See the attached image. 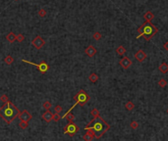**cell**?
I'll return each instance as SVG.
<instances>
[{
  "mask_svg": "<svg viewBox=\"0 0 168 141\" xmlns=\"http://www.w3.org/2000/svg\"><path fill=\"white\" fill-rule=\"evenodd\" d=\"M20 110L18 107L11 101H7L4 103V105L0 108V117L4 120L7 125H11L16 119L19 118L20 115Z\"/></svg>",
  "mask_w": 168,
  "mask_h": 141,
  "instance_id": "6da1fadb",
  "label": "cell"
},
{
  "mask_svg": "<svg viewBox=\"0 0 168 141\" xmlns=\"http://www.w3.org/2000/svg\"><path fill=\"white\" fill-rule=\"evenodd\" d=\"M87 128H91L94 130L95 132V138L97 139H99L101 138V136L110 129V125L102 119V118L99 116L98 118H95L93 119L86 127L85 129Z\"/></svg>",
  "mask_w": 168,
  "mask_h": 141,
  "instance_id": "7a4b0ae2",
  "label": "cell"
},
{
  "mask_svg": "<svg viewBox=\"0 0 168 141\" xmlns=\"http://www.w3.org/2000/svg\"><path fill=\"white\" fill-rule=\"evenodd\" d=\"M142 25H143V31L141 37H143V39L147 41H150L158 32V29L154 25H152L151 22H145Z\"/></svg>",
  "mask_w": 168,
  "mask_h": 141,
  "instance_id": "3957f363",
  "label": "cell"
},
{
  "mask_svg": "<svg viewBox=\"0 0 168 141\" xmlns=\"http://www.w3.org/2000/svg\"><path fill=\"white\" fill-rule=\"evenodd\" d=\"M89 99H90V97H89V95L84 90V89H81V90H79L78 91V93L76 94V95L74 96V101H75V104L72 106L70 109H69V111L68 112H71L72 110H73L77 105H80V106H82V107H84L88 101H89Z\"/></svg>",
  "mask_w": 168,
  "mask_h": 141,
  "instance_id": "277c9868",
  "label": "cell"
},
{
  "mask_svg": "<svg viewBox=\"0 0 168 141\" xmlns=\"http://www.w3.org/2000/svg\"><path fill=\"white\" fill-rule=\"evenodd\" d=\"M79 130H80V127H79L76 124H74V123H69V124H68L66 126H64V128H63V132H64L65 134L70 135V136H74Z\"/></svg>",
  "mask_w": 168,
  "mask_h": 141,
  "instance_id": "5b68a950",
  "label": "cell"
},
{
  "mask_svg": "<svg viewBox=\"0 0 168 141\" xmlns=\"http://www.w3.org/2000/svg\"><path fill=\"white\" fill-rule=\"evenodd\" d=\"M23 62H26V63H28V64H31V65H33V66H35L36 68H37V70H39V72L41 73V74H45L47 70H49V65L47 64L45 61H41L39 64H35V63H31V62H29V61H26V60H22Z\"/></svg>",
  "mask_w": 168,
  "mask_h": 141,
  "instance_id": "8992f818",
  "label": "cell"
},
{
  "mask_svg": "<svg viewBox=\"0 0 168 141\" xmlns=\"http://www.w3.org/2000/svg\"><path fill=\"white\" fill-rule=\"evenodd\" d=\"M32 44L35 47L36 49H41V47L45 44V40L41 37V36H39V35H37V36H35L34 39H33V41H32Z\"/></svg>",
  "mask_w": 168,
  "mask_h": 141,
  "instance_id": "52a82bcc",
  "label": "cell"
},
{
  "mask_svg": "<svg viewBox=\"0 0 168 141\" xmlns=\"http://www.w3.org/2000/svg\"><path fill=\"white\" fill-rule=\"evenodd\" d=\"M19 119L20 121H24V122H30L32 119H33V116L31 115V113L27 110H23L22 112H20V115H19Z\"/></svg>",
  "mask_w": 168,
  "mask_h": 141,
  "instance_id": "ba28073f",
  "label": "cell"
},
{
  "mask_svg": "<svg viewBox=\"0 0 168 141\" xmlns=\"http://www.w3.org/2000/svg\"><path fill=\"white\" fill-rule=\"evenodd\" d=\"M119 64H120V66H121L124 70H128V69L132 66L133 62H132V60H131L130 58H128V57H124V58H122L121 60L119 61Z\"/></svg>",
  "mask_w": 168,
  "mask_h": 141,
  "instance_id": "9c48e42d",
  "label": "cell"
},
{
  "mask_svg": "<svg viewBox=\"0 0 168 141\" xmlns=\"http://www.w3.org/2000/svg\"><path fill=\"white\" fill-rule=\"evenodd\" d=\"M134 57H135V59H136L137 61H139V62H143V61L147 59L148 55H147V53L143 51V50H139V51H137V52L135 53Z\"/></svg>",
  "mask_w": 168,
  "mask_h": 141,
  "instance_id": "30bf717a",
  "label": "cell"
},
{
  "mask_svg": "<svg viewBox=\"0 0 168 141\" xmlns=\"http://www.w3.org/2000/svg\"><path fill=\"white\" fill-rule=\"evenodd\" d=\"M41 118L43 119L44 122H46V123H50L51 121H53V114H52L49 110H45V112L42 114Z\"/></svg>",
  "mask_w": 168,
  "mask_h": 141,
  "instance_id": "8fae6325",
  "label": "cell"
},
{
  "mask_svg": "<svg viewBox=\"0 0 168 141\" xmlns=\"http://www.w3.org/2000/svg\"><path fill=\"white\" fill-rule=\"evenodd\" d=\"M85 53L87 54V56H88L89 58H91V57H93L95 54H97V48H95L93 45H89V46H88L87 48H86Z\"/></svg>",
  "mask_w": 168,
  "mask_h": 141,
  "instance_id": "7c38bea8",
  "label": "cell"
},
{
  "mask_svg": "<svg viewBox=\"0 0 168 141\" xmlns=\"http://www.w3.org/2000/svg\"><path fill=\"white\" fill-rule=\"evenodd\" d=\"M158 70H159L161 74H163V75L167 74V73H168V64L165 63V62L161 63V64L159 65V67H158Z\"/></svg>",
  "mask_w": 168,
  "mask_h": 141,
  "instance_id": "4fadbf2b",
  "label": "cell"
},
{
  "mask_svg": "<svg viewBox=\"0 0 168 141\" xmlns=\"http://www.w3.org/2000/svg\"><path fill=\"white\" fill-rule=\"evenodd\" d=\"M143 19L146 22H152V20L154 19V14L151 11H148L147 13L143 14Z\"/></svg>",
  "mask_w": 168,
  "mask_h": 141,
  "instance_id": "5bb4252c",
  "label": "cell"
},
{
  "mask_svg": "<svg viewBox=\"0 0 168 141\" xmlns=\"http://www.w3.org/2000/svg\"><path fill=\"white\" fill-rule=\"evenodd\" d=\"M88 79L90 82L92 83H95V82H97V80L99 79V77L97 76V74H95V73H91L88 77Z\"/></svg>",
  "mask_w": 168,
  "mask_h": 141,
  "instance_id": "9a60e30c",
  "label": "cell"
},
{
  "mask_svg": "<svg viewBox=\"0 0 168 141\" xmlns=\"http://www.w3.org/2000/svg\"><path fill=\"white\" fill-rule=\"evenodd\" d=\"M116 53L118 55H120V56H123L126 53V48H125L123 45H120V46H118L117 48H116Z\"/></svg>",
  "mask_w": 168,
  "mask_h": 141,
  "instance_id": "2e32d148",
  "label": "cell"
},
{
  "mask_svg": "<svg viewBox=\"0 0 168 141\" xmlns=\"http://www.w3.org/2000/svg\"><path fill=\"white\" fill-rule=\"evenodd\" d=\"M6 39H7V41H8L9 43H13V42H15V40H16V34H15L14 32H9V33L7 34V36H6Z\"/></svg>",
  "mask_w": 168,
  "mask_h": 141,
  "instance_id": "e0dca14e",
  "label": "cell"
},
{
  "mask_svg": "<svg viewBox=\"0 0 168 141\" xmlns=\"http://www.w3.org/2000/svg\"><path fill=\"white\" fill-rule=\"evenodd\" d=\"M64 118H66L68 123H74V120H75V116L72 114L71 112H67V114L64 116Z\"/></svg>",
  "mask_w": 168,
  "mask_h": 141,
  "instance_id": "ac0fdd59",
  "label": "cell"
},
{
  "mask_svg": "<svg viewBox=\"0 0 168 141\" xmlns=\"http://www.w3.org/2000/svg\"><path fill=\"white\" fill-rule=\"evenodd\" d=\"M134 108H135V104H134L132 101L126 102V104H125V109H126L127 111H133Z\"/></svg>",
  "mask_w": 168,
  "mask_h": 141,
  "instance_id": "d6986e66",
  "label": "cell"
},
{
  "mask_svg": "<svg viewBox=\"0 0 168 141\" xmlns=\"http://www.w3.org/2000/svg\"><path fill=\"white\" fill-rule=\"evenodd\" d=\"M13 62H14V59H13V57L10 56V55H8V56H6V57L4 58V63L7 64V65H12Z\"/></svg>",
  "mask_w": 168,
  "mask_h": 141,
  "instance_id": "ffe728a7",
  "label": "cell"
},
{
  "mask_svg": "<svg viewBox=\"0 0 168 141\" xmlns=\"http://www.w3.org/2000/svg\"><path fill=\"white\" fill-rule=\"evenodd\" d=\"M51 107H52V104H51L50 101H44V102L42 103V108H43L44 110H49Z\"/></svg>",
  "mask_w": 168,
  "mask_h": 141,
  "instance_id": "44dd1931",
  "label": "cell"
},
{
  "mask_svg": "<svg viewBox=\"0 0 168 141\" xmlns=\"http://www.w3.org/2000/svg\"><path fill=\"white\" fill-rule=\"evenodd\" d=\"M90 115L93 117V119H95V118H98V117H99V111H98L97 108H93V109L90 111Z\"/></svg>",
  "mask_w": 168,
  "mask_h": 141,
  "instance_id": "7402d4cb",
  "label": "cell"
},
{
  "mask_svg": "<svg viewBox=\"0 0 168 141\" xmlns=\"http://www.w3.org/2000/svg\"><path fill=\"white\" fill-rule=\"evenodd\" d=\"M19 126H20L21 129H27L28 126H29V123L28 122H24V121H20Z\"/></svg>",
  "mask_w": 168,
  "mask_h": 141,
  "instance_id": "603a6c76",
  "label": "cell"
},
{
  "mask_svg": "<svg viewBox=\"0 0 168 141\" xmlns=\"http://www.w3.org/2000/svg\"><path fill=\"white\" fill-rule=\"evenodd\" d=\"M92 37H93V39H94V40H100V39H101V37H102V35H101V33H100L99 31H95V32L93 33Z\"/></svg>",
  "mask_w": 168,
  "mask_h": 141,
  "instance_id": "cb8c5ba5",
  "label": "cell"
},
{
  "mask_svg": "<svg viewBox=\"0 0 168 141\" xmlns=\"http://www.w3.org/2000/svg\"><path fill=\"white\" fill-rule=\"evenodd\" d=\"M157 84H158V86L159 87H165L166 85H167V81H166V79H164V78H161L158 82H157Z\"/></svg>",
  "mask_w": 168,
  "mask_h": 141,
  "instance_id": "d4e9b609",
  "label": "cell"
},
{
  "mask_svg": "<svg viewBox=\"0 0 168 141\" xmlns=\"http://www.w3.org/2000/svg\"><path fill=\"white\" fill-rule=\"evenodd\" d=\"M46 14H47V12H46L45 9H43V8L39 9V11H38V16H39L40 18H44V17H46Z\"/></svg>",
  "mask_w": 168,
  "mask_h": 141,
  "instance_id": "484cf974",
  "label": "cell"
},
{
  "mask_svg": "<svg viewBox=\"0 0 168 141\" xmlns=\"http://www.w3.org/2000/svg\"><path fill=\"white\" fill-rule=\"evenodd\" d=\"M130 126H131L132 129H137V128L140 126V125H139V123H138L137 121H133V122H131Z\"/></svg>",
  "mask_w": 168,
  "mask_h": 141,
  "instance_id": "4316f807",
  "label": "cell"
},
{
  "mask_svg": "<svg viewBox=\"0 0 168 141\" xmlns=\"http://www.w3.org/2000/svg\"><path fill=\"white\" fill-rule=\"evenodd\" d=\"M16 40L18 42H23L24 40H25V36H24L22 33H19V34L16 35Z\"/></svg>",
  "mask_w": 168,
  "mask_h": 141,
  "instance_id": "83f0119b",
  "label": "cell"
},
{
  "mask_svg": "<svg viewBox=\"0 0 168 141\" xmlns=\"http://www.w3.org/2000/svg\"><path fill=\"white\" fill-rule=\"evenodd\" d=\"M62 119V118H61V116H60V114H57V113H54L53 114V121L54 122H59L60 120Z\"/></svg>",
  "mask_w": 168,
  "mask_h": 141,
  "instance_id": "f1b7e54d",
  "label": "cell"
},
{
  "mask_svg": "<svg viewBox=\"0 0 168 141\" xmlns=\"http://www.w3.org/2000/svg\"><path fill=\"white\" fill-rule=\"evenodd\" d=\"M62 111H63V108H62L60 105H56V106L54 107V113L60 114V113H62Z\"/></svg>",
  "mask_w": 168,
  "mask_h": 141,
  "instance_id": "f546056e",
  "label": "cell"
},
{
  "mask_svg": "<svg viewBox=\"0 0 168 141\" xmlns=\"http://www.w3.org/2000/svg\"><path fill=\"white\" fill-rule=\"evenodd\" d=\"M0 100H1L3 103H5L9 100V98H8V96L6 95V94H3V95H1V97H0Z\"/></svg>",
  "mask_w": 168,
  "mask_h": 141,
  "instance_id": "4dcf8cb0",
  "label": "cell"
},
{
  "mask_svg": "<svg viewBox=\"0 0 168 141\" xmlns=\"http://www.w3.org/2000/svg\"><path fill=\"white\" fill-rule=\"evenodd\" d=\"M83 138H84V140H87V141H89V140H92V138L88 135V134H84V136H83Z\"/></svg>",
  "mask_w": 168,
  "mask_h": 141,
  "instance_id": "1f68e13d",
  "label": "cell"
},
{
  "mask_svg": "<svg viewBox=\"0 0 168 141\" xmlns=\"http://www.w3.org/2000/svg\"><path fill=\"white\" fill-rule=\"evenodd\" d=\"M163 48H164L166 51H168V41H167V42H165V43L163 44Z\"/></svg>",
  "mask_w": 168,
  "mask_h": 141,
  "instance_id": "d6a6232c",
  "label": "cell"
},
{
  "mask_svg": "<svg viewBox=\"0 0 168 141\" xmlns=\"http://www.w3.org/2000/svg\"><path fill=\"white\" fill-rule=\"evenodd\" d=\"M166 113H167V115H168V108H167V110H166Z\"/></svg>",
  "mask_w": 168,
  "mask_h": 141,
  "instance_id": "836d02e7",
  "label": "cell"
},
{
  "mask_svg": "<svg viewBox=\"0 0 168 141\" xmlns=\"http://www.w3.org/2000/svg\"><path fill=\"white\" fill-rule=\"evenodd\" d=\"M14 1H18V0H14Z\"/></svg>",
  "mask_w": 168,
  "mask_h": 141,
  "instance_id": "e575fe53",
  "label": "cell"
}]
</instances>
